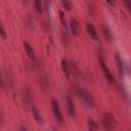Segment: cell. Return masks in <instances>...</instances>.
Returning a JSON list of instances; mask_svg holds the SVG:
<instances>
[{
	"label": "cell",
	"mask_w": 131,
	"mask_h": 131,
	"mask_svg": "<svg viewBox=\"0 0 131 131\" xmlns=\"http://www.w3.org/2000/svg\"><path fill=\"white\" fill-rule=\"evenodd\" d=\"M76 95L89 107H93L94 106V99L92 97V95L90 93H88L85 89L83 88H76L75 90Z\"/></svg>",
	"instance_id": "6da1fadb"
},
{
	"label": "cell",
	"mask_w": 131,
	"mask_h": 131,
	"mask_svg": "<svg viewBox=\"0 0 131 131\" xmlns=\"http://www.w3.org/2000/svg\"><path fill=\"white\" fill-rule=\"evenodd\" d=\"M101 122H102L103 128L106 129V130H112L117 125V121H116V119L114 118V116L111 113H104L103 116H102Z\"/></svg>",
	"instance_id": "7a4b0ae2"
},
{
	"label": "cell",
	"mask_w": 131,
	"mask_h": 131,
	"mask_svg": "<svg viewBox=\"0 0 131 131\" xmlns=\"http://www.w3.org/2000/svg\"><path fill=\"white\" fill-rule=\"evenodd\" d=\"M51 108H52V113H53V116H54L55 120L59 124H62L63 123V116L61 114V111H60V107L58 105V102L55 99H52V101H51Z\"/></svg>",
	"instance_id": "3957f363"
},
{
	"label": "cell",
	"mask_w": 131,
	"mask_h": 131,
	"mask_svg": "<svg viewBox=\"0 0 131 131\" xmlns=\"http://www.w3.org/2000/svg\"><path fill=\"white\" fill-rule=\"evenodd\" d=\"M99 66H100V68H101V70H102V72H103V75H104L106 81H107L108 83L113 84V83L115 82V79H114V77H113L111 71L107 69V67H106V64H105V62H104V59H103L102 55L99 56Z\"/></svg>",
	"instance_id": "277c9868"
},
{
	"label": "cell",
	"mask_w": 131,
	"mask_h": 131,
	"mask_svg": "<svg viewBox=\"0 0 131 131\" xmlns=\"http://www.w3.org/2000/svg\"><path fill=\"white\" fill-rule=\"evenodd\" d=\"M60 64H61V70H62V72L64 73V75H66L68 78H71V76H72V75L74 76V74H75L74 67H73V66H72L68 60L62 59Z\"/></svg>",
	"instance_id": "5b68a950"
},
{
	"label": "cell",
	"mask_w": 131,
	"mask_h": 131,
	"mask_svg": "<svg viewBox=\"0 0 131 131\" xmlns=\"http://www.w3.org/2000/svg\"><path fill=\"white\" fill-rule=\"evenodd\" d=\"M66 105H67V110H68L70 117L73 118L75 116V105H74V102L70 95H67V97H66Z\"/></svg>",
	"instance_id": "8992f818"
},
{
	"label": "cell",
	"mask_w": 131,
	"mask_h": 131,
	"mask_svg": "<svg viewBox=\"0 0 131 131\" xmlns=\"http://www.w3.org/2000/svg\"><path fill=\"white\" fill-rule=\"evenodd\" d=\"M115 62L117 64V69H118L119 75H120V77H122L123 74H124V66H123V61H122L119 53H116L115 54Z\"/></svg>",
	"instance_id": "52a82bcc"
},
{
	"label": "cell",
	"mask_w": 131,
	"mask_h": 131,
	"mask_svg": "<svg viewBox=\"0 0 131 131\" xmlns=\"http://www.w3.org/2000/svg\"><path fill=\"white\" fill-rule=\"evenodd\" d=\"M70 28H71V31H72L73 35H78L79 34L80 25H79V23H78V20L76 18H71V20H70Z\"/></svg>",
	"instance_id": "ba28073f"
},
{
	"label": "cell",
	"mask_w": 131,
	"mask_h": 131,
	"mask_svg": "<svg viewBox=\"0 0 131 131\" xmlns=\"http://www.w3.org/2000/svg\"><path fill=\"white\" fill-rule=\"evenodd\" d=\"M86 30H87V32H88V34H89V36L92 38V39H97V32H96V30H95V28H94V26L92 25V24H86Z\"/></svg>",
	"instance_id": "9c48e42d"
},
{
	"label": "cell",
	"mask_w": 131,
	"mask_h": 131,
	"mask_svg": "<svg viewBox=\"0 0 131 131\" xmlns=\"http://www.w3.org/2000/svg\"><path fill=\"white\" fill-rule=\"evenodd\" d=\"M102 33H103V36H104V38L106 39V41L111 42L112 39H113V34H112L110 28H108L106 25H103V26H102Z\"/></svg>",
	"instance_id": "30bf717a"
},
{
	"label": "cell",
	"mask_w": 131,
	"mask_h": 131,
	"mask_svg": "<svg viewBox=\"0 0 131 131\" xmlns=\"http://www.w3.org/2000/svg\"><path fill=\"white\" fill-rule=\"evenodd\" d=\"M24 47H25V50H26L27 54L29 55V57H30L31 59H35V53H34L33 47H32L28 42H25V43H24Z\"/></svg>",
	"instance_id": "8fae6325"
},
{
	"label": "cell",
	"mask_w": 131,
	"mask_h": 131,
	"mask_svg": "<svg viewBox=\"0 0 131 131\" xmlns=\"http://www.w3.org/2000/svg\"><path fill=\"white\" fill-rule=\"evenodd\" d=\"M32 113H33V117H34V119L36 120V122H37L38 124L42 125V124H43V119H42L40 113H39L36 108H33V110H32Z\"/></svg>",
	"instance_id": "7c38bea8"
},
{
	"label": "cell",
	"mask_w": 131,
	"mask_h": 131,
	"mask_svg": "<svg viewBox=\"0 0 131 131\" xmlns=\"http://www.w3.org/2000/svg\"><path fill=\"white\" fill-rule=\"evenodd\" d=\"M88 128L90 130H96L98 128V125L96 124V122L93 119H89L88 120Z\"/></svg>",
	"instance_id": "4fadbf2b"
},
{
	"label": "cell",
	"mask_w": 131,
	"mask_h": 131,
	"mask_svg": "<svg viewBox=\"0 0 131 131\" xmlns=\"http://www.w3.org/2000/svg\"><path fill=\"white\" fill-rule=\"evenodd\" d=\"M34 4H35V8L38 12L42 11V0H34Z\"/></svg>",
	"instance_id": "5bb4252c"
},
{
	"label": "cell",
	"mask_w": 131,
	"mask_h": 131,
	"mask_svg": "<svg viewBox=\"0 0 131 131\" xmlns=\"http://www.w3.org/2000/svg\"><path fill=\"white\" fill-rule=\"evenodd\" d=\"M61 3H62L63 7L67 10H71L72 9V2H71V0H61Z\"/></svg>",
	"instance_id": "9a60e30c"
},
{
	"label": "cell",
	"mask_w": 131,
	"mask_h": 131,
	"mask_svg": "<svg viewBox=\"0 0 131 131\" xmlns=\"http://www.w3.org/2000/svg\"><path fill=\"white\" fill-rule=\"evenodd\" d=\"M59 17H60V20H61V24H62V27L67 30V28H68V25H67V20H66V16H64V14H63V12L62 11H59Z\"/></svg>",
	"instance_id": "2e32d148"
},
{
	"label": "cell",
	"mask_w": 131,
	"mask_h": 131,
	"mask_svg": "<svg viewBox=\"0 0 131 131\" xmlns=\"http://www.w3.org/2000/svg\"><path fill=\"white\" fill-rule=\"evenodd\" d=\"M124 2H125V5H126L127 9L129 11H131V0H124Z\"/></svg>",
	"instance_id": "e0dca14e"
},
{
	"label": "cell",
	"mask_w": 131,
	"mask_h": 131,
	"mask_svg": "<svg viewBox=\"0 0 131 131\" xmlns=\"http://www.w3.org/2000/svg\"><path fill=\"white\" fill-rule=\"evenodd\" d=\"M1 37H2V39H6V33H5V31H4V28H3V26H1Z\"/></svg>",
	"instance_id": "ac0fdd59"
},
{
	"label": "cell",
	"mask_w": 131,
	"mask_h": 131,
	"mask_svg": "<svg viewBox=\"0 0 131 131\" xmlns=\"http://www.w3.org/2000/svg\"><path fill=\"white\" fill-rule=\"evenodd\" d=\"M105 1H106V2H107L110 5H112V6L116 4V0H105Z\"/></svg>",
	"instance_id": "d6986e66"
},
{
	"label": "cell",
	"mask_w": 131,
	"mask_h": 131,
	"mask_svg": "<svg viewBox=\"0 0 131 131\" xmlns=\"http://www.w3.org/2000/svg\"><path fill=\"white\" fill-rule=\"evenodd\" d=\"M21 1H23V2H27L28 0H21Z\"/></svg>",
	"instance_id": "ffe728a7"
}]
</instances>
